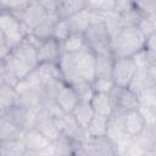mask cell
Masks as SVG:
<instances>
[{"instance_id":"obj_1","label":"cell","mask_w":156,"mask_h":156,"mask_svg":"<svg viewBox=\"0 0 156 156\" xmlns=\"http://www.w3.org/2000/svg\"><path fill=\"white\" fill-rule=\"evenodd\" d=\"M40 41L34 38L32 34L27 35V38L12 49L10 55L5 58H9L13 69L16 71L20 80L26 78L29 73H32L39 66L38 61V46Z\"/></svg>"},{"instance_id":"obj_2","label":"cell","mask_w":156,"mask_h":156,"mask_svg":"<svg viewBox=\"0 0 156 156\" xmlns=\"http://www.w3.org/2000/svg\"><path fill=\"white\" fill-rule=\"evenodd\" d=\"M145 37L138 30L136 27H126L115 39H112V56L115 58L133 57L136 52L145 48Z\"/></svg>"},{"instance_id":"obj_3","label":"cell","mask_w":156,"mask_h":156,"mask_svg":"<svg viewBox=\"0 0 156 156\" xmlns=\"http://www.w3.org/2000/svg\"><path fill=\"white\" fill-rule=\"evenodd\" d=\"M29 34L30 32L11 12L6 10L0 11V40L6 43L11 51Z\"/></svg>"},{"instance_id":"obj_4","label":"cell","mask_w":156,"mask_h":156,"mask_svg":"<svg viewBox=\"0 0 156 156\" xmlns=\"http://www.w3.org/2000/svg\"><path fill=\"white\" fill-rule=\"evenodd\" d=\"M104 18V17H102ZM98 20L91 23L88 30L84 33L87 48L95 55H110L112 56L111 37L104 24V21Z\"/></svg>"},{"instance_id":"obj_5","label":"cell","mask_w":156,"mask_h":156,"mask_svg":"<svg viewBox=\"0 0 156 156\" xmlns=\"http://www.w3.org/2000/svg\"><path fill=\"white\" fill-rule=\"evenodd\" d=\"M69 55L79 79L91 83L95 78V54L87 48L77 54Z\"/></svg>"},{"instance_id":"obj_6","label":"cell","mask_w":156,"mask_h":156,"mask_svg":"<svg viewBox=\"0 0 156 156\" xmlns=\"http://www.w3.org/2000/svg\"><path fill=\"white\" fill-rule=\"evenodd\" d=\"M111 98L113 101L115 112L127 113V112L138 110L140 107L139 96L129 88L116 87L111 93Z\"/></svg>"},{"instance_id":"obj_7","label":"cell","mask_w":156,"mask_h":156,"mask_svg":"<svg viewBox=\"0 0 156 156\" xmlns=\"http://www.w3.org/2000/svg\"><path fill=\"white\" fill-rule=\"evenodd\" d=\"M136 71H138V67L132 57L115 58L112 79H113L116 87L128 88L133 77L135 76Z\"/></svg>"},{"instance_id":"obj_8","label":"cell","mask_w":156,"mask_h":156,"mask_svg":"<svg viewBox=\"0 0 156 156\" xmlns=\"http://www.w3.org/2000/svg\"><path fill=\"white\" fill-rule=\"evenodd\" d=\"M87 156H116L117 147L108 138H87L80 144Z\"/></svg>"},{"instance_id":"obj_9","label":"cell","mask_w":156,"mask_h":156,"mask_svg":"<svg viewBox=\"0 0 156 156\" xmlns=\"http://www.w3.org/2000/svg\"><path fill=\"white\" fill-rule=\"evenodd\" d=\"M34 129H37L39 133H41L51 143L56 141L62 135L56 118H54L44 108H41L40 112L38 113V118H37V123H35Z\"/></svg>"},{"instance_id":"obj_10","label":"cell","mask_w":156,"mask_h":156,"mask_svg":"<svg viewBox=\"0 0 156 156\" xmlns=\"http://www.w3.org/2000/svg\"><path fill=\"white\" fill-rule=\"evenodd\" d=\"M57 124L60 127V130L62 135L68 136L69 139L77 141L78 144H82L87 139L85 130L77 123L72 113H65L62 117L57 118Z\"/></svg>"},{"instance_id":"obj_11","label":"cell","mask_w":156,"mask_h":156,"mask_svg":"<svg viewBox=\"0 0 156 156\" xmlns=\"http://www.w3.org/2000/svg\"><path fill=\"white\" fill-rule=\"evenodd\" d=\"M46 17V13L44 9L41 7L39 0H30L29 5L26 7V10L22 12V15L18 17V20L23 23V26L32 33V30Z\"/></svg>"},{"instance_id":"obj_12","label":"cell","mask_w":156,"mask_h":156,"mask_svg":"<svg viewBox=\"0 0 156 156\" xmlns=\"http://www.w3.org/2000/svg\"><path fill=\"white\" fill-rule=\"evenodd\" d=\"M37 51H38L39 65L40 63H57L62 55L61 44L56 41L54 38L41 41Z\"/></svg>"},{"instance_id":"obj_13","label":"cell","mask_w":156,"mask_h":156,"mask_svg":"<svg viewBox=\"0 0 156 156\" xmlns=\"http://www.w3.org/2000/svg\"><path fill=\"white\" fill-rule=\"evenodd\" d=\"M21 106V98L16 88L0 83V115Z\"/></svg>"},{"instance_id":"obj_14","label":"cell","mask_w":156,"mask_h":156,"mask_svg":"<svg viewBox=\"0 0 156 156\" xmlns=\"http://www.w3.org/2000/svg\"><path fill=\"white\" fill-rule=\"evenodd\" d=\"M56 104L63 111V113H72L79 102V99L72 85L65 84L55 98Z\"/></svg>"},{"instance_id":"obj_15","label":"cell","mask_w":156,"mask_h":156,"mask_svg":"<svg viewBox=\"0 0 156 156\" xmlns=\"http://www.w3.org/2000/svg\"><path fill=\"white\" fill-rule=\"evenodd\" d=\"M124 115L126 113L115 112L112 115V117H110L107 138L115 145H118L121 141H123L126 138H128V135L126 133V127H124Z\"/></svg>"},{"instance_id":"obj_16","label":"cell","mask_w":156,"mask_h":156,"mask_svg":"<svg viewBox=\"0 0 156 156\" xmlns=\"http://www.w3.org/2000/svg\"><path fill=\"white\" fill-rule=\"evenodd\" d=\"M79 147H80V144L69 139L68 136L61 135L56 141L51 143V146L46 155H49V156H72L79 150Z\"/></svg>"},{"instance_id":"obj_17","label":"cell","mask_w":156,"mask_h":156,"mask_svg":"<svg viewBox=\"0 0 156 156\" xmlns=\"http://www.w3.org/2000/svg\"><path fill=\"white\" fill-rule=\"evenodd\" d=\"M22 139H23L27 149L38 150V151L43 152L44 155H46L49 152V149L51 146V141L49 139H46L37 129H30V130L24 132Z\"/></svg>"},{"instance_id":"obj_18","label":"cell","mask_w":156,"mask_h":156,"mask_svg":"<svg viewBox=\"0 0 156 156\" xmlns=\"http://www.w3.org/2000/svg\"><path fill=\"white\" fill-rule=\"evenodd\" d=\"M87 9L85 0H58L57 15L60 20H69Z\"/></svg>"},{"instance_id":"obj_19","label":"cell","mask_w":156,"mask_h":156,"mask_svg":"<svg viewBox=\"0 0 156 156\" xmlns=\"http://www.w3.org/2000/svg\"><path fill=\"white\" fill-rule=\"evenodd\" d=\"M95 115L105 116V117H112L115 113V106L111 98V94H102V93H95L91 101H90Z\"/></svg>"},{"instance_id":"obj_20","label":"cell","mask_w":156,"mask_h":156,"mask_svg":"<svg viewBox=\"0 0 156 156\" xmlns=\"http://www.w3.org/2000/svg\"><path fill=\"white\" fill-rule=\"evenodd\" d=\"M124 127L126 133L129 138H135L146 128L145 121L139 110H134L124 115Z\"/></svg>"},{"instance_id":"obj_21","label":"cell","mask_w":156,"mask_h":156,"mask_svg":"<svg viewBox=\"0 0 156 156\" xmlns=\"http://www.w3.org/2000/svg\"><path fill=\"white\" fill-rule=\"evenodd\" d=\"M72 116L74 117V119L77 121V123L84 129L87 130L88 126L90 124L91 119L95 116L94 108L91 106L90 102H85V101H79L78 105L76 106V108L72 112Z\"/></svg>"},{"instance_id":"obj_22","label":"cell","mask_w":156,"mask_h":156,"mask_svg":"<svg viewBox=\"0 0 156 156\" xmlns=\"http://www.w3.org/2000/svg\"><path fill=\"white\" fill-rule=\"evenodd\" d=\"M108 123L110 117L95 115L85 130L87 138H107Z\"/></svg>"},{"instance_id":"obj_23","label":"cell","mask_w":156,"mask_h":156,"mask_svg":"<svg viewBox=\"0 0 156 156\" xmlns=\"http://www.w3.org/2000/svg\"><path fill=\"white\" fill-rule=\"evenodd\" d=\"M23 130L20 129L6 116H0V141L22 139Z\"/></svg>"},{"instance_id":"obj_24","label":"cell","mask_w":156,"mask_h":156,"mask_svg":"<svg viewBox=\"0 0 156 156\" xmlns=\"http://www.w3.org/2000/svg\"><path fill=\"white\" fill-rule=\"evenodd\" d=\"M58 21V18L56 17H51V16H48L45 17L44 21H41L33 30H32V35L34 38H37L40 43L44 41V40H48V39H51L52 38V29H54V26L55 23Z\"/></svg>"},{"instance_id":"obj_25","label":"cell","mask_w":156,"mask_h":156,"mask_svg":"<svg viewBox=\"0 0 156 156\" xmlns=\"http://www.w3.org/2000/svg\"><path fill=\"white\" fill-rule=\"evenodd\" d=\"M95 78H112L115 57L110 55H95Z\"/></svg>"},{"instance_id":"obj_26","label":"cell","mask_w":156,"mask_h":156,"mask_svg":"<svg viewBox=\"0 0 156 156\" xmlns=\"http://www.w3.org/2000/svg\"><path fill=\"white\" fill-rule=\"evenodd\" d=\"M27 146L23 139L0 141V156H23Z\"/></svg>"},{"instance_id":"obj_27","label":"cell","mask_w":156,"mask_h":156,"mask_svg":"<svg viewBox=\"0 0 156 156\" xmlns=\"http://www.w3.org/2000/svg\"><path fill=\"white\" fill-rule=\"evenodd\" d=\"M155 85L152 84L149 73H147V68H138L135 76L133 77L130 84H129V89L133 90L136 95H139L140 93H143L145 89H147L149 87Z\"/></svg>"},{"instance_id":"obj_28","label":"cell","mask_w":156,"mask_h":156,"mask_svg":"<svg viewBox=\"0 0 156 156\" xmlns=\"http://www.w3.org/2000/svg\"><path fill=\"white\" fill-rule=\"evenodd\" d=\"M0 83L7 84L10 87L16 88V85L20 83V78L13 69L11 62L9 58H2L0 63Z\"/></svg>"},{"instance_id":"obj_29","label":"cell","mask_w":156,"mask_h":156,"mask_svg":"<svg viewBox=\"0 0 156 156\" xmlns=\"http://www.w3.org/2000/svg\"><path fill=\"white\" fill-rule=\"evenodd\" d=\"M62 54H77L84 49H87V43L84 35L82 34H71L62 44H61Z\"/></svg>"},{"instance_id":"obj_30","label":"cell","mask_w":156,"mask_h":156,"mask_svg":"<svg viewBox=\"0 0 156 156\" xmlns=\"http://www.w3.org/2000/svg\"><path fill=\"white\" fill-rule=\"evenodd\" d=\"M37 71L40 76L43 85L48 82L56 80V79H62L63 80L60 67H58V63H40L37 67Z\"/></svg>"},{"instance_id":"obj_31","label":"cell","mask_w":156,"mask_h":156,"mask_svg":"<svg viewBox=\"0 0 156 156\" xmlns=\"http://www.w3.org/2000/svg\"><path fill=\"white\" fill-rule=\"evenodd\" d=\"M133 140L139 146H141L146 152H150L156 149V134L150 127H146L139 135L133 138Z\"/></svg>"},{"instance_id":"obj_32","label":"cell","mask_w":156,"mask_h":156,"mask_svg":"<svg viewBox=\"0 0 156 156\" xmlns=\"http://www.w3.org/2000/svg\"><path fill=\"white\" fill-rule=\"evenodd\" d=\"M71 34H72V30H71L68 20H58L55 23L54 29H52V38L56 41L62 44Z\"/></svg>"},{"instance_id":"obj_33","label":"cell","mask_w":156,"mask_h":156,"mask_svg":"<svg viewBox=\"0 0 156 156\" xmlns=\"http://www.w3.org/2000/svg\"><path fill=\"white\" fill-rule=\"evenodd\" d=\"M79 101H85V102H90L95 91L91 87V83L90 82H87V80H82V82H78L76 84L72 85Z\"/></svg>"},{"instance_id":"obj_34","label":"cell","mask_w":156,"mask_h":156,"mask_svg":"<svg viewBox=\"0 0 156 156\" xmlns=\"http://www.w3.org/2000/svg\"><path fill=\"white\" fill-rule=\"evenodd\" d=\"M91 87L95 93H102V94H111L112 90L116 88V84L112 78H105V77H96L91 82Z\"/></svg>"},{"instance_id":"obj_35","label":"cell","mask_w":156,"mask_h":156,"mask_svg":"<svg viewBox=\"0 0 156 156\" xmlns=\"http://www.w3.org/2000/svg\"><path fill=\"white\" fill-rule=\"evenodd\" d=\"M140 105L156 108V85H151L139 95Z\"/></svg>"},{"instance_id":"obj_36","label":"cell","mask_w":156,"mask_h":156,"mask_svg":"<svg viewBox=\"0 0 156 156\" xmlns=\"http://www.w3.org/2000/svg\"><path fill=\"white\" fill-rule=\"evenodd\" d=\"M136 28L145 37V39H147L149 37H151L152 34L156 33V26L149 18H146L144 16H141V18L139 20V22L136 24Z\"/></svg>"},{"instance_id":"obj_37","label":"cell","mask_w":156,"mask_h":156,"mask_svg":"<svg viewBox=\"0 0 156 156\" xmlns=\"http://www.w3.org/2000/svg\"><path fill=\"white\" fill-rule=\"evenodd\" d=\"M121 155H123V156H146V151L141 147V146H139L134 140H133V138L129 140V143L124 146V149L119 152Z\"/></svg>"},{"instance_id":"obj_38","label":"cell","mask_w":156,"mask_h":156,"mask_svg":"<svg viewBox=\"0 0 156 156\" xmlns=\"http://www.w3.org/2000/svg\"><path fill=\"white\" fill-rule=\"evenodd\" d=\"M138 110H139V112L141 113V116L145 121V126L152 128L156 124V108L140 105V107Z\"/></svg>"},{"instance_id":"obj_39","label":"cell","mask_w":156,"mask_h":156,"mask_svg":"<svg viewBox=\"0 0 156 156\" xmlns=\"http://www.w3.org/2000/svg\"><path fill=\"white\" fill-rule=\"evenodd\" d=\"M135 5L140 13L145 17H149L156 13V0H146V1H135Z\"/></svg>"},{"instance_id":"obj_40","label":"cell","mask_w":156,"mask_h":156,"mask_svg":"<svg viewBox=\"0 0 156 156\" xmlns=\"http://www.w3.org/2000/svg\"><path fill=\"white\" fill-rule=\"evenodd\" d=\"M145 51L147 54L149 61L150 63L156 62V33L152 34L151 37H149L145 41Z\"/></svg>"},{"instance_id":"obj_41","label":"cell","mask_w":156,"mask_h":156,"mask_svg":"<svg viewBox=\"0 0 156 156\" xmlns=\"http://www.w3.org/2000/svg\"><path fill=\"white\" fill-rule=\"evenodd\" d=\"M132 58L134 60V62H135L138 68H147L149 65H150V61H149V57H147V54H146L145 49H143L139 52H136Z\"/></svg>"},{"instance_id":"obj_42","label":"cell","mask_w":156,"mask_h":156,"mask_svg":"<svg viewBox=\"0 0 156 156\" xmlns=\"http://www.w3.org/2000/svg\"><path fill=\"white\" fill-rule=\"evenodd\" d=\"M147 73H149V77L152 82V84L156 85V62H152L147 67Z\"/></svg>"},{"instance_id":"obj_43","label":"cell","mask_w":156,"mask_h":156,"mask_svg":"<svg viewBox=\"0 0 156 156\" xmlns=\"http://www.w3.org/2000/svg\"><path fill=\"white\" fill-rule=\"evenodd\" d=\"M23 156H44L43 152L38 151V150H33V149H27V151L24 152Z\"/></svg>"},{"instance_id":"obj_44","label":"cell","mask_w":156,"mask_h":156,"mask_svg":"<svg viewBox=\"0 0 156 156\" xmlns=\"http://www.w3.org/2000/svg\"><path fill=\"white\" fill-rule=\"evenodd\" d=\"M72 156H87V155H85V154L82 151V149L79 147V150H78V151H77L74 155H72Z\"/></svg>"},{"instance_id":"obj_45","label":"cell","mask_w":156,"mask_h":156,"mask_svg":"<svg viewBox=\"0 0 156 156\" xmlns=\"http://www.w3.org/2000/svg\"><path fill=\"white\" fill-rule=\"evenodd\" d=\"M146 156H156V149L152 150V151H150V152H147Z\"/></svg>"},{"instance_id":"obj_46","label":"cell","mask_w":156,"mask_h":156,"mask_svg":"<svg viewBox=\"0 0 156 156\" xmlns=\"http://www.w3.org/2000/svg\"><path fill=\"white\" fill-rule=\"evenodd\" d=\"M152 130H154V133H155V134H156V124H155V126H154V127H152Z\"/></svg>"},{"instance_id":"obj_47","label":"cell","mask_w":156,"mask_h":156,"mask_svg":"<svg viewBox=\"0 0 156 156\" xmlns=\"http://www.w3.org/2000/svg\"><path fill=\"white\" fill-rule=\"evenodd\" d=\"M116 156H123V155H121V154H117V155H116Z\"/></svg>"},{"instance_id":"obj_48","label":"cell","mask_w":156,"mask_h":156,"mask_svg":"<svg viewBox=\"0 0 156 156\" xmlns=\"http://www.w3.org/2000/svg\"><path fill=\"white\" fill-rule=\"evenodd\" d=\"M44 156H49V155H44Z\"/></svg>"}]
</instances>
